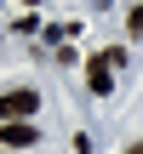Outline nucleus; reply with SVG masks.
Here are the masks:
<instances>
[{"mask_svg":"<svg viewBox=\"0 0 143 154\" xmlns=\"http://www.w3.org/2000/svg\"><path fill=\"white\" fill-rule=\"evenodd\" d=\"M40 109V91H0V126L6 120H29Z\"/></svg>","mask_w":143,"mask_h":154,"instance_id":"f257e3e1","label":"nucleus"},{"mask_svg":"<svg viewBox=\"0 0 143 154\" xmlns=\"http://www.w3.org/2000/svg\"><path fill=\"white\" fill-rule=\"evenodd\" d=\"M86 86H92V97H109V91H115V63H109V51L86 63Z\"/></svg>","mask_w":143,"mask_h":154,"instance_id":"f03ea898","label":"nucleus"},{"mask_svg":"<svg viewBox=\"0 0 143 154\" xmlns=\"http://www.w3.org/2000/svg\"><path fill=\"white\" fill-rule=\"evenodd\" d=\"M34 137H40V131H34L29 120H6V126H0V143H6V149H29Z\"/></svg>","mask_w":143,"mask_h":154,"instance_id":"7ed1b4c3","label":"nucleus"},{"mask_svg":"<svg viewBox=\"0 0 143 154\" xmlns=\"http://www.w3.org/2000/svg\"><path fill=\"white\" fill-rule=\"evenodd\" d=\"M126 29H132V34H143V6H132V17H126Z\"/></svg>","mask_w":143,"mask_h":154,"instance_id":"20e7f679","label":"nucleus"},{"mask_svg":"<svg viewBox=\"0 0 143 154\" xmlns=\"http://www.w3.org/2000/svg\"><path fill=\"white\" fill-rule=\"evenodd\" d=\"M126 154H143V143H132V149H126Z\"/></svg>","mask_w":143,"mask_h":154,"instance_id":"39448f33","label":"nucleus"},{"mask_svg":"<svg viewBox=\"0 0 143 154\" xmlns=\"http://www.w3.org/2000/svg\"><path fill=\"white\" fill-rule=\"evenodd\" d=\"M23 6H34V0H23Z\"/></svg>","mask_w":143,"mask_h":154,"instance_id":"423d86ee","label":"nucleus"}]
</instances>
